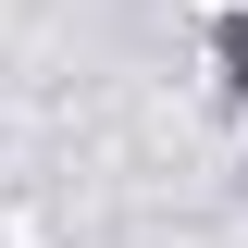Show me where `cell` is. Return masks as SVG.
<instances>
[]
</instances>
